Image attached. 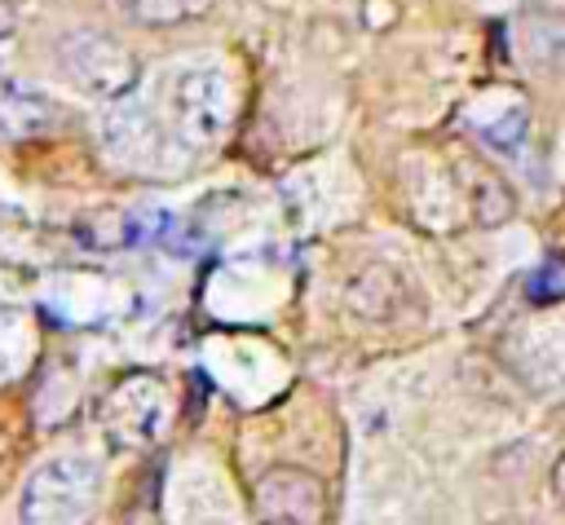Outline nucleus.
Returning a JSON list of instances; mask_svg holds the SVG:
<instances>
[{"mask_svg": "<svg viewBox=\"0 0 565 525\" xmlns=\"http://www.w3.org/2000/svg\"><path fill=\"white\" fill-rule=\"evenodd\" d=\"M57 57H62V71H66V79L79 88V93H93V97H102V101H115V97H124V93H132V84H137V57L119 44V40H110V35H102V31H71L62 44H57Z\"/></svg>", "mask_w": 565, "mask_h": 525, "instance_id": "nucleus-4", "label": "nucleus"}, {"mask_svg": "<svg viewBox=\"0 0 565 525\" xmlns=\"http://www.w3.org/2000/svg\"><path fill=\"white\" fill-rule=\"evenodd\" d=\"M102 146L110 150V159H119L128 168H163L181 150L172 141V132L159 128V119L128 93L110 101V110L102 119Z\"/></svg>", "mask_w": 565, "mask_h": 525, "instance_id": "nucleus-6", "label": "nucleus"}, {"mask_svg": "<svg viewBox=\"0 0 565 525\" xmlns=\"http://www.w3.org/2000/svg\"><path fill=\"white\" fill-rule=\"evenodd\" d=\"M124 18L141 22V26H172V22H190L199 13L212 9V0H115Z\"/></svg>", "mask_w": 565, "mask_h": 525, "instance_id": "nucleus-11", "label": "nucleus"}, {"mask_svg": "<svg viewBox=\"0 0 565 525\" xmlns=\"http://www.w3.org/2000/svg\"><path fill=\"white\" fill-rule=\"evenodd\" d=\"M234 115V93L225 71L216 66H185L168 84V132L185 154L212 150Z\"/></svg>", "mask_w": 565, "mask_h": 525, "instance_id": "nucleus-3", "label": "nucleus"}, {"mask_svg": "<svg viewBox=\"0 0 565 525\" xmlns=\"http://www.w3.org/2000/svg\"><path fill=\"white\" fill-rule=\"evenodd\" d=\"M97 424L115 450H150L172 428V388L154 371H128L106 388Z\"/></svg>", "mask_w": 565, "mask_h": 525, "instance_id": "nucleus-2", "label": "nucleus"}, {"mask_svg": "<svg viewBox=\"0 0 565 525\" xmlns=\"http://www.w3.org/2000/svg\"><path fill=\"white\" fill-rule=\"evenodd\" d=\"M552 490H556V499L565 503V454L552 463Z\"/></svg>", "mask_w": 565, "mask_h": 525, "instance_id": "nucleus-13", "label": "nucleus"}, {"mask_svg": "<svg viewBox=\"0 0 565 525\" xmlns=\"http://www.w3.org/2000/svg\"><path fill=\"white\" fill-rule=\"evenodd\" d=\"M512 525H516V521H512Z\"/></svg>", "mask_w": 565, "mask_h": 525, "instance_id": "nucleus-14", "label": "nucleus"}, {"mask_svg": "<svg viewBox=\"0 0 565 525\" xmlns=\"http://www.w3.org/2000/svg\"><path fill=\"white\" fill-rule=\"evenodd\" d=\"M344 304H349L362 322H397V318H406V313L419 304V296H415V287H411V278H406L402 269L375 260V265H362V269L349 278Z\"/></svg>", "mask_w": 565, "mask_h": 525, "instance_id": "nucleus-7", "label": "nucleus"}, {"mask_svg": "<svg viewBox=\"0 0 565 525\" xmlns=\"http://www.w3.org/2000/svg\"><path fill=\"white\" fill-rule=\"evenodd\" d=\"M450 168H455V181H459V190H463V207H468V221H472V225H486V229H490V225L512 221L516 194H512V185H508L486 159L459 150V159H450Z\"/></svg>", "mask_w": 565, "mask_h": 525, "instance_id": "nucleus-9", "label": "nucleus"}, {"mask_svg": "<svg viewBox=\"0 0 565 525\" xmlns=\"http://www.w3.org/2000/svg\"><path fill=\"white\" fill-rule=\"evenodd\" d=\"M26 362V331H22V318L0 309V384L13 379Z\"/></svg>", "mask_w": 565, "mask_h": 525, "instance_id": "nucleus-12", "label": "nucleus"}, {"mask_svg": "<svg viewBox=\"0 0 565 525\" xmlns=\"http://www.w3.org/2000/svg\"><path fill=\"white\" fill-rule=\"evenodd\" d=\"M463 124L472 137H481L486 146L494 150H516L521 137L530 132V106H525V93L521 88H508V84H494L486 93H477L463 110Z\"/></svg>", "mask_w": 565, "mask_h": 525, "instance_id": "nucleus-8", "label": "nucleus"}, {"mask_svg": "<svg viewBox=\"0 0 565 525\" xmlns=\"http://www.w3.org/2000/svg\"><path fill=\"white\" fill-rule=\"evenodd\" d=\"M327 481L296 463H274L252 485L256 525H327Z\"/></svg>", "mask_w": 565, "mask_h": 525, "instance_id": "nucleus-5", "label": "nucleus"}, {"mask_svg": "<svg viewBox=\"0 0 565 525\" xmlns=\"http://www.w3.org/2000/svg\"><path fill=\"white\" fill-rule=\"evenodd\" d=\"M57 124V106L26 84H4L0 88V137L9 141H26V137H44Z\"/></svg>", "mask_w": 565, "mask_h": 525, "instance_id": "nucleus-10", "label": "nucleus"}, {"mask_svg": "<svg viewBox=\"0 0 565 525\" xmlns=\"http://www.w3.org/2000/svg\"><path fill=\"white\" fill-rule=\"evenodd\" d=\"M102 503V463L88 454L44 459L18 499L22 525H93Z\"/></svg>", "mask_w": 565, "mask_h": 525, "instance_id": "nucleus-1", "label": "nucleus"}]
</instances>
